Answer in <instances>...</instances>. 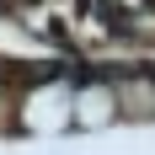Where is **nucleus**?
Masks as SVG:
<instances>
[{"mask_svg": "<svg viewBox=\"0 0 155 155\" xmlns=\"http://www.w3.org/2000/svg\"><path fill=\"white\" fill-rule=\"evenodd\" d=\"M80 118H86V123L112 118V91H86V96H80Z\"/></svg>", "mask_w": 155, "mask_h": 155, "instance_id": "nucleus-1", "label": "nucleus"}]
</instances>
